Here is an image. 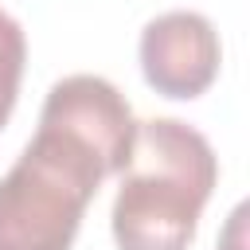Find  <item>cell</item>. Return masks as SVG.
I'll list each match as a JSON object with an SVG mask.
<instances>
[{
	"label": "cell",
	"mask_w": 250,
	"mask_h": 250,
	"mask_svg": "<svg viewBox=\"0 0 250 250\" xmlns=\"http://www.w3.org/2000/svg\"><path fill=\"white\" fill-rule=\"evenodd\" d=\"M133 133V109L109 78H59L35 137L0 180V250H70L102 180L125 168Z\"/></svg>",
	"instance_id": "1"
},
{
	"label": "cell",
	"mask_w": 250,
	"mask_h": 250,
	"mask_svg": "<svg viewBox=\"0 0 250 250\" xmlns=\"http://www.w3.org/2000/svg\"><path fill=\"white\" fill-rule=\"evenodd\" d=\"M113 242L117 250H188L199 215L219 184L211 141L176 117L137 121L133 148L117 172Z\"/></svg>",
	"instance_id": "2"
},
{
	"label": "cell",
	"mask_w": 250,
	"mask_h": 250,
	"mask_svg": "<svg viewBox=\"0 0 250 250\" xmlns=\"http://www.w3.org/2000/svg\"><path fill=\"white\" fill-rule=\"evenodd\" d=\"M137 51L145 82L172 102H191L207 94L223 62L219 31L211 27V20L184 8L148 20Z\"/></svg>",
	"instance_id": "3"
},
{
	"label": "cell",
	"mask_w": 250,
	"mask_h": 250,
	"mask_svg": "<svg viewBox=\"0 0 250 250\" xmlns=\"http://www.w3.org/2000/svg\"><path fill=\"white\" fill-rule=\"evenodd\" d=\"M23 62H27V39L23 27L0 8V129L8 125L16 98H20V78H23Z\"/></svg>",
	"instance_id": "4"
},
{
	"label": "cell",
	"mask_w": 250,
	"mask_h": 250,
	"mask_svg": "<svg viewBox=\"0 0 250 250\" xmlns=\"http://www.w3.org/2000/svg\"><path fill=\"white\" fill-rule=\"evenodd\" d=\"M215 250H246V207H242V203L230 211L227 230H223V238H219Z\"/></svg>",
	"instance_id": "5"
}]
</instances>
